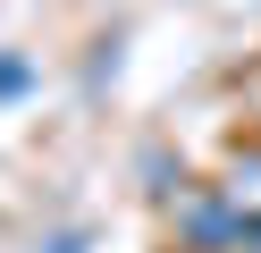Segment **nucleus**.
Segmentation results:
<instances>
[{
    "label": "nucleus",
    "instance_id": "obj_5",
    "mask_svg": "<svg viewBox=\"0 0 261 253\" xmlns=\"http://www.w3.org/2000/svg\"><path fill=\"white\" fill-rule=\"evenodd\" d=\"M253 253H261V228H253Z\"/></svg>",
    "mask_w": 261,
    "mask_h": 253
},
{
    "label": "nucleus",
    "instance_id": "obj_3",
    "mask_svg": "<svg viewBox=\"0 0 261 253\" xmlns=\"http://www.w3.org/2000/svg\"><path fill=\"white\" fill-rule=\"evenodd\" d=\"M34 59H25V51H0V110H9V101H25V93H34Z\"/></svg>",
    "mask_w": 261,
    "mask_h": 253
},
{
    "label": "nucleus",
    "instance_id": "obj_1",
    "mask_svg": "<svg viewBox=\"0 0 261 253\" xmlns=\"http://www.w3.org/2000/svg\"><path fill=\"white\" fill-rule=\"evenodd\" d=\"M253 228L261 219L244 211L227 186H194V194L177 202V245L186 253H253Z\"/></svg>",
    "mask_w": 261,
    "mask_h": 253
},
{
    "label": "nucleus",
    "instance_id": "obj_4",
    "mask_svg": "<svg viewBox=\"0 0 261 253\" xmlns=\"http://www.w3.org/2000/svg\"><path fill=\"white\" fill-rule=\"evenodd\" d=\"M34 253H85V228H59V236H42Z\"/></svg>",
    "mask_w": 261,
    "mask_h": 253
},
{
    "label": "nucleus",
    "instance_id": "obj_2",
    "mask_svg": "<svg viewBox=\"0 0 261 253\" xmlns=\"http://www.w3.org/2000/svg\"><path fill=\"white\" fill-rule=\"evenodd\" d=\"M227 194H236L244 211L261 219V144H253V152H236V160H227Z\"/></svg>",
    "mask_w": 261,
    "mask_h": 253
}]
</instances>
